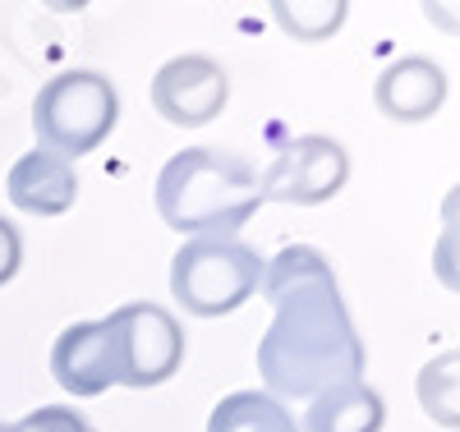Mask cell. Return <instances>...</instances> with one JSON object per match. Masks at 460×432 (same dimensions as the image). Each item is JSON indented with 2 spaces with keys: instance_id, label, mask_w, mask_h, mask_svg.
<instances>
[{
  "instance_id": "cell-1",
  "label": "cell",
  "mask_w": 460,
  "mask_h": 432,
  "mask_svg": "<svg viewBox=\"0 0 460 432\" xmlns=\"http://www.w3.org/2000/svg\"><path fill=\"white\" fill-rule=\"evenodd\" d=\"M258 290L277 308L258 340V377L267 396L314 401L332 386L364 382V340L318 249H281L272 262H262Z\"/></svg>"
},
{
  "instance_id": "cell-2",
  "label": "cell",
  "mask_w": 460,
  "mask_h": 432,
  "mask_svg": "<svg viewBox=\"0 0 460 432\" xmlns=\"http://www.w3.org/2000/svg\"><path fill=\"white\" fill-rule=\"evenodd\" d=\"M258 207V171L235 152L184 147L157 175V212L189 240H235Z\"/></svg>"
},
{
  "instance_id": "cell-3",
  "label": "cell",
  "mask_w": 460,
  "mask_h": 432,
  "mask_svg": "<svg viewBox=\"0 0 460 432\" xmlns=\"http://www.w3.org/2000/svg\"><path fill=\"white\" fill-rule=\"evenodd\" d=\"M120 120V97H115L111 78L93 69H69L42 84L32 101V129L37 147L56 152L60 162L69 156H88L93 147L106 143V134Z\"/></svg>"
},
{
  "instance_id": "cell-4",
  "label": "cell",
  "mask_w": 460,
  "mask_h": 432,
  "mask_svg": "<svg viewBox=\"0 0 460 432\" xmlns=\"http://www.w3.org/2000/svg\"><path fill=\"white\" fill-rule=\"evenodd\" d=\"M262 286V258L240 240H184L171 258V295L194 318H226Z\"/></svg>"
},
{
  "instance_id": "cell-5",
  "label": "cell",
  "mask_w": 460,
  "mask_h": 432,
  "mask_svg": "<svg viewBox=\"0 0 460 432\" xmlns=\"http://www.w3.org/2000/svg\"><path fill=\"white\" fill-rule=\"evenodd\" d=\"M115 349V382L120 386H162L184 364V331L162 304H120L102 318Z\"/></svg>"
},
{
  "instance_id": "cell-6",
  "label": "cell",
  "mask_w": 460,
  "mask_h": 432,
  "mask_svg": "<svg viewBox=\"0 0 460 432\" xmlns=\"http://www.w3.org/2000/svg\"><path fill=\"white\" fill-rule=\"evenodd\" d=\"M350 180V156L345 147L327 134H304L295 143H286L272 166L258 175V193L262 203H295V207H318L345 189Z\"/></svg>"
},
{
  "instance_id": "cell-7",
  "label": "cell",
  "mask_w": 460,
  "mask_h": 432,
  "mask_svg": "<svg viewBox=\"0 0 460 432\" xmlns=\"http://www.w3.org/2000/svg\"><path fill=\"white\" fill-rule=\"evenodd\" d=\"M230 101V78L212 56H175L152 78V106L166 125H208Z\"/></svg>"
},
{
  "instance_id": "cell-8",
  "label": "cell",
  "mask_w": 460,
  "mask_h": 432,
  "mask_svg": "<svg viewBox=\"0 0 460 432\" xmlns=\"http://www.w3.org/2000/svg\"><path fill=\"white\" fill-rule=\"evenodd\" d=\"M373 101L396 125L433 120V115L442 110V101H447V74L429 56H405V60H396V65H387L377 74Z\"/></svg>"
},
{
  "instance_id": "cell-9",
  "label": "cell",
  "mask_w": 460,
  "mask_h": 432,
  "mask_svg": "<svg viewBox=\"0 0 460 432\" xmlns=\"http://www.w3.org/2000/svg\"><path fill=\"white\" fill-rule=\"evenodd\" d=\"M51 373L69 396H102L115 382V349L106 322H74L51 345Z\"/></svg>"
},
{
  "instance_id": "cell-10",
  "label": "cell",
  "mask_w": 460,
  "mask_h": 432,
  "mask_svg": "<svg viewBox=\"0 0 460 432\" xmlns=\"http://www.w3.org/2000/svg\"><path fill=\"white\" fill-rule=\"evenodd\" d=\"M79 198V175L74 162H60L56 152L32 147L10 171V203L28 216H65Z\"/></svg>"
},
{
  "instance_id": "cell-11",
  "label": "cell",
  "mask_w": 460,
  "mask_h": 432,
  "mask_svg": "<svg viewBox=\"0 0 460 432\" xmlns=\"http://www.w3.org/2000/svg\"><path fill=\"white\" fill-rule=\"evenodd\" d=\"M387 410L368 382H345L309 401L299 432H382Z\"/></svg>"
},
{
  "instance_id": "cell-12",
  "label": "cell",
  "mask_w": 460,
  "mask_h": 432,
  "mask_svg": "<svg viewBox=\"0 0 460 432\" xmlns=\"http://www.w3.org/2000/svg\"><path fill=\"white\" fill-rule=\"evenodd\" d=\"M208 432H299V428L295 414L267 391H235L212 410Z\"/></svg>"
},
{
  "instance_id": "cell-13",
  "label": "cell",
  "mask_w": 460,
  "mask_h": 432,
  "mask_svg": "<svg viewBox=\"0 0 460 432\" xmlns=\"http://www.w3.org/2000/svg\"><path fill=\"white\" fill-rule=\"evenodd\" d=\"M272 10H277V23L286 32L304 37V42H323L345 19V5H272Z\"/></svg>"
},
{
  "instance_id": "cell-14",
  "label": "cell",
  "mask_w": 460,
  "mask_h": 432,
  "mask_svg": "<svg viewBox=\"0 0 460 432\" xmlns=\"http://www.w3.org/2000/svg\"><path fill=\"white\" fill-rule=\"evenodd\" d=\"M10 432H93V423L69 405H42L23 414L19 423H10Z\"/></svg>"
},
{
  "instance_id": "cell-15",
  "label": "cell",
  "mask_w": 460,
  "mask_h": 432,
  "mask_svg": "<svg viewBox=\"0 0 460 432\" xmlns=\"http://www.w3.org/2000/svg\"><path fill=\"white\" fill-rule=\"evenodd\" d=\"M23 262V240H19V230L0 216V286H10L14 281V271Z\"/></svg>"
},
{
  "instance_id": "cell-16",
  "label": "cell",
  "mask_w": 460,
  "mask_h": 432,
  "mask_svg": "<svg viewBox=\"0 0 460 432\" xmlns=\"http://www.w3.org/2000/svg\"><path fill=\"white\" fill-rule=\"evenodd\" d=\"M0 432H10V423H0Z\"/></svg>"
}]
</instances>
